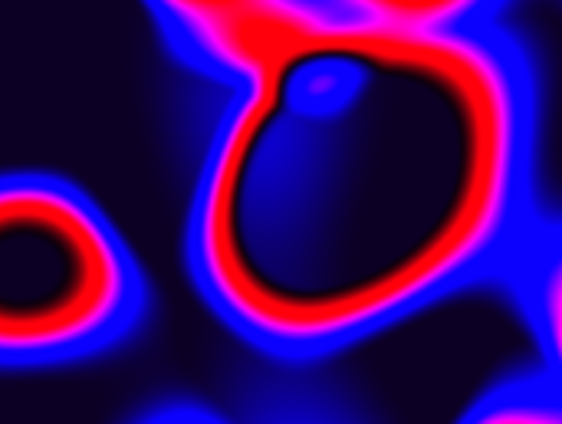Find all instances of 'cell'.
<instances>
[{
	"instance_id": "cell-2",
	"label": "cell",
	"mask_w": 562,
	"mask_h": 424,
	"mask_svg": "<svg viewBox=\"0 0 562 424\" xmlns=\"http://www.w3.org/2000/svg\"><path fill=\"white\" fill-rule=\"evenodd\" d=\"M145 280L109 214L72 181L0 175V369H46L119 346Z\"/></svg>"
},
{
	"instance_id": "cell-3",
	"label": "cell",
	"mask_w": 562,
	"mask_h": 424,
	"mask_svg": "<svg viewBox=\"0 0 562 424\" xmlns=\"http://www.w3.org/2000/svg\"><path fill=\"white\" fill-rule=\"evenodd\" d=\"M171 53L227 86L263 36L303 0H142Z\"/></svg>"
},
{
	"instance_id": "cell-4",
	"label": "cell",
	"mask_w": 562,
	"mask_h": 424,
	"mask_svg": "<svg viewBox=\"0 0 562 424\" xmlns=\"http://www.w3.org/2000/svg\"><path fill=\"white\" fill-rule=\"evenodd\" d=\"M501 287L530 336L540 376L562 399V217H540Z\"/></svg>"
},
{
	"instance_id": "cell-5",
	"label": "cell",
	"mask_w": 562,
	"mask_h": 424,
	"mask_svg": "<svg viewBox=\"0 0 562 424\" xmlns=\"http://www.w3.org/2000/svg\"><path fill=\"white\" fill-rule=\"evenodd\" d=\"M339 16L412 30H474L504 23L510 0H319Z\"/></svg>"
},
{
	"instance_id": "cell-6",
	"label": "cell",
	"mask_w": 562,
	"mask_h": 424,
	"mask_svg": "<svg viewBox=\"0 0 562 424\" xmlns=\"http://www.w3.org/2000/svg\"><path fill=\"white\" fill-rule=\"evenodd\" d=\"M454 424H562V399L533 372L481 392Z\"/></svg>"
},
{
	"instance_id": "cell-1",
	"label": "cell",
	"mask_w": 562,
	"mask_h": 424,
	"mask_svg": "<svg viewBox=\"0 0 562 424\" xmlns=\"http://www.w3.org/2000/svg\"><path fill=\"white\" fill-rule=\"evenodd\" d=\"M184 224L211 313L277 362L342 356L501 283L540 224V82L504 23L303 0L224 86Z\"/></svg>"
},
{
	"instance_id": "cell-7",
	"label": "cell",
	"mask_w": 562,
	"mask_h": 424,
	"mask_svg": "<svg viewBox=\"0 0 562 424\" xmlns=\"http://www.w3.org/2000/svg\"><path fill=\"white\" fill-rule=\"evenodd\" d=\"M138 424H231L224 422L221 415L207 412V409H198V405H168V409H158L151 412L145 422Z\"/></svg>"
}]
</instances>
